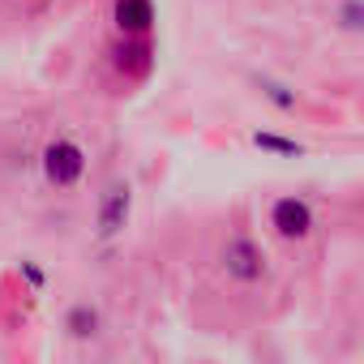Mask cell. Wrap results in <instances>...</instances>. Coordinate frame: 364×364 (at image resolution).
Returning a JSON list of instances; mask_svg holds the SVG:
<instances>
[{"label": "cell", "instance_id": "obj_1", "mask_svg": "<svg viewBox=\"0 0 364 364\" xmlns=\"http://www.w3.org/2000/svg\"><path fill=\"white\" fill-rule=\"evenodd\" d=\"M82 167H86V154H82V146H73V141H52V146L43 150V176L52 180L56 189L77 185Z\"/></svg>", "mask_w": 364, "mask_h": 364}, {"label": "cell", "instance_id": "obj_2", "mask_svg": "<svg viewBox=\"0 0 364 364\" xmlns=\"http://www.w3.org/2000/svg\"><path fill=\"white\" fill-rule=\"evenodd\" d=\"M270 223H274L279 236L304 240V236L313 232V210H309V202H300V198H279L274 210H270Z\"/></svg>", "mask_w": 364, "mask_h": 364}, {"label": "cell", "instance_id": "obj_3", "mask_svg": "<svg viewBox=\"0 0 364 364\" xmlns=\"http://www.w3.org/2000/svg\"><path fill=\"white\" fill-rule=\"evenodd\" d=\"M223 270L240 283H257L266 274V262H262V249L253 240H228L223 249Z\"/></svg>", "mask_w": 364, "mask_h": 364}, {"label": "cell", "instance_id": "obj_4", "mask_svg": "<svg viewBox=\"0 0 364 364\" xmlns=\"http://www.w3.org/2000/svg\"><path fill=\"white\" fill-rule=\"evenodd\" d=\"M129 206H133L129 185H112L103 193V206H99V236H116L129 223Z\"/></svg>", "mask_w": 364, "mask_h": 364}, {"label": "cell", "instance_id": "obj_5", "mask_svg": "<svg viewBox=\"0 0 364 364\" xmlns=\"http://www.w3.org/2000/svg\"><path fill=\"white\" fill-rule=\"evenodd\" d=\"M150 22H154V5H150V0H120V5H116V26L124 35H146Z\"/></svg>", "mask_w": 364, "mask_h": 364}, {"label": "cell", "instance_id": "obj_6", "mask_svg": "<svg viewBox=\"0 0 364 364\" xmlns=\"http://www.w3.org/2000/svg\"><path fill=\"white\" fill-rule=\"evenodd\" d=\"M99 330V313L95 309H86V304H77L73 313H69V334H77V338H90Z\"/></svg>", "mask_w": 364, "mask_h": 364}, {"label": "cell", "instance_id": "obj_7", "mask_svg": "<svg viewBox=\"0 0 364 364\" xmlns=\"http://www.w3.org/2000/svg\"><path fill=\"white\" fill-rule=\"evenodd\" d=\"M253 146L257 150H274V154H300L304 150L300 141H287V137H274V133H262V129L253 133Z\"/></svg>", "mask_w": 364, "mask_h": 364}, {"label": "cell", "instance_id": "obj_8", "mask_svg": "<svg viewBox=\"0 0 364 364\" xmlns=\"http://www.w3.org/2000/svg\"><path fill=\"white\" fill-rule=\"evenodd\" d=\"M257 86L266 90V99L274 103V107H296V90H287V86H279V82H270V77H257Z\"/></svg>", "mask_w": 364, "mask_h": 364}, {"label": "cell", "instance_id": "obj_9", "mask_svg": "<svg viewBox=\"0 0 364 364\" xmlns=\"http://www.w3.org/2000/svg\"><path fill=\"white\" fill-rule=\"evenodd\" d=\"M360 14H364L360 0H347V5H343V26H347V31H360Z\"/></svg>", "mask_w": 364, "mask_h": 364}]
</instances>
